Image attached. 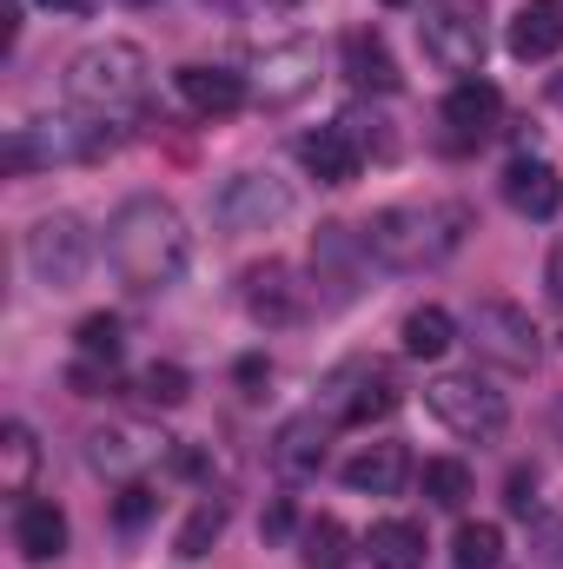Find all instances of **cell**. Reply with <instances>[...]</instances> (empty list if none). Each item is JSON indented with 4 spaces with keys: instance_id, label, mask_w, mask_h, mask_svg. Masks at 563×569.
I'll list each match as a JSON object with an SVG mask.
<instances>
[{
    "instance_id": "f1b7e54d",
    "label": "cell",
    "mask_w": 563,
    "mask_h": 569,
    "mask_svg": "<svg viewBox=\"0 0 563 569\" xmlns=\"http://www.w3.org/2000/svg\"><path fill=\"white\" fill-rule=\"evenodd\" d=\"M186 391H192V378H186L179 365H146V371H140V398H146V405H159V411L186 405Z\"/></svg>"
},
{
    "instance_id": "e575fe53",
    "label": "cell",
    "mask_w": 563,
    "mask_h": 569,
    "mask_svg": "<svg viewBox=\"0 0 563 569\" xmlns=\"http://www.w3.org/2000/svg\"><path fill=\"white\" fill-rule=\"evenodd\" d=\"M13 40H20V0L0 7V47H13Z\"/></svg>"
},
{
    "instance_id": "836d02e7",
    "label": "cell",
    "mask_w": 563,
    "mask_h": 569,
    "mask_svg": "<svg viewBox=\"0 0 563 569\" xmlns=\"http://www.w3.org/2000/svg\"><path fill=\"white\" fill-rule=\"evenodd\" d=\"M544 291H551V305H563V239L551 246V266H544Z\"/></svg>"
},
{
    "instance_id": "484cf974",
    "label": "cell",
    "mask_w": 563,
    "mask_h": 569,
    "mask_svg": "<svg viewBox=\"0 0 563 569\" xmlns=\"http://www.w3.org/2000/svg\"><path fill=\"white\" fill-rule=\"evenodd\" d=\"M504 563V530L497 523H464L451 537V569H497Z\"/></svg>"
},
{
    "instance_id": "83f0119b",
    "label": "cell",
    "mask_w": 563,
    "mask_h": 569,
    "mask_svg": "<svg viewBox=\"0 0 563 569\" xmlns=\"http://www.w3.org/2000/svg\"><path fill=\"white\" fill-rule=\"evenodd\" d=\"M219 530H226V503H219V497H206V503L186 517V530L172 537V557H186V563H192V557H206V550L219 543Z\"/></svg>"
},
{
    "instance_id": "9c48e42d",
    "label": "cell",
    "mask_w": 563,
    "mask_h": 569,
    "mask_svg": "<svg viewBox=\"0 0 563 569\" xmlns=\"http://www.w3.org/2000/svg\"><path fill=\"white\" fill-rule=\"evenodd\" d=\"M213 212H219L226 232H266V226H279L285 212H292V192L273 172H239V179H226V192H219Z\"/></svg>"
},
{
    "instance_id": "9a60e30c",
    "label": "cell",
    "mask_w": 563,
    "mask_h": 569,
    "mask_svg": "<svg viewBox=\"0 0 563 569\" xmlns=\"http://www.w3.org/2000/svg\"><path fill=\"white\" fill-rule=\"evenodd\" d=\"M298 159H305V172H312L318 186H352V179H358L365 146L352 140V127L338 120V127H318L312 140H298Z\"/></svg>"
},
{
    "instance_id": "ab89813d",
    "label": "cell",
    "mask_w": 563,
    "mask_h": 569,
    "mask_svg": "<svg viewBox=\"0 0 563 569\" xmlns=\"http://www.w3.org/2000/svg\"><path fill=\"white\" fill-rule=\"evenodd\" d=\"M392 7H405V0H392Z\"/></svg>"
},
{
    "instance_id": "5bb4252c",
    "label": "cell",
    "mask_w": 563,
    "mask_h": 569,
    "mask_svg": "<svg viewBox=\"0 0 563 569\" xmlns=\"http://www.w3.org/2000/svg\"><path fill=\"white\" fill-rule=\"evenodd\" d=\"M13 550L27 563H53L67 550V510L47 503V497H20L13 503Z\"/></svg>"
},
{
    "instance_id": "ac0fdd59",
    "label": "cell",
    "mask_w": 563,
    "mask_h": 569,
    "mask_svg": "<svg viewBox=\"0 0 563 569\" xmlns=\"http://www.w3.org/2000/svg\"><path fill=\"white\" fill-rule=\"evenodd\" d=\"M405 477H412V450H405V443H365V450L345 463V483H352L358 497H398Z\"/></svg>"
},
{
    "instance_id": "8fae6325",
    "label": "cell",
    "mask_w": 563,
    "mask_h": 569,
    "mask_svg": "<svg viewBox=\"0 0 563 569\" xmlns=\"http://www.w3.org/2000/svg\"><path fill=\"white\" fill-rule=\"evenodd\" d=\"M246 311H253L266 331L298 325V318H305V284L292 279V266L266 259V266H253V272H246Z\"/></svg>"
},
{
    "instance_id": "f35d334b",
    "label": "cell",
    "mask_w": 563,
    "mask_h": 569,
    "mask_svg": "<svg viewBox=\"0 0 563 569\" xmlns=\"http://www.w3.org/2000/svg\"><path fill=\"white\" fill-rule=\"evenodd\" d=\"M273 7H298V0H273Z\"/></svg>"
},
{
    "instance_id": "8d00e7d4",
    "label": "cell",
    "mask_w": 563,
    "mask_h": 569,
    "mask_svg": "<svg viewBox=\"0 0 563 569\" xmlns=\"http://www.w3.org/2000/svg\"><path fill=\"white\" fill-rule=\"evenodd\" d=\"M47 7H53V13H93L100 0H47Z\"/></svg>"
},
{
    "instance_id": "ffe728a7",
    "label": "cell",
    "mask_w": 563,
    "mask_h": 569,
    "mask_svg": "<svg viewBox=\"0 0 563 569\" xmlns=\"http://www.w3.org/2000/svg\"><path fill=\"white\" fill-rule=\"evenodd\" d=\"M563 47V0H524L511 20V53L517 60H551Z\"/></svg>"
},
{
    "instance_id": "e0dca14e",
    "label": "cell",
    "mask_w": 563,
    "mask_h": 569,
    "mask_svg": "<svg viewBox=\"0 0 563 569\" xmlns=\"http://www.w3.org/2000/svg\"><path fill=\"white\" fill-rule=\"evenodd\" d=\"M332 418H318V411H305V418H285L279 437H273V463H279L285 477H312L318 463H325V443H332Z\"/></svg>"
},
{
    "instance_id": "52a82bcc",
    "label": "cell",
    "mask_w": 563,
    "mask_h": 569,
    "mask_svg": "<svg viewBox=\"0 0 563 569\" xmlns=\"http://www.w3.org/2000/svg\"><path fill=\"white\" fill-rule=\"evenodd\" d=\"M93 266V232L73 219V212H53L27 232V272L47 284V291H73Z\"/></svg>"
},
{
    "instance_id": "277c9868",
    "label": "cell",
    "mask_w": 563,
    "mask_h": 569,
    "mask_svg": "<svg viewBox=\"0 0 563 569\" xmlns=\"http://www.w3.org/2000/svg\"><path fill=\"white\" fill-rule=\"evenodd\" d=\"M424 405H431L437 425L457 430V437H497L504 418H511L504 391H491L477 371H444V378H431V385H424Z\"/></svg>"
},
{
    "instance_id": "8992f818",
    "label": "cell",
    "mask_w": 563,
    "mask_h": 569,
    "mask_svg": "<svg viewBox=\"0 0 563 569\" xmlns=\"http://www.w3.org/2000/svg\"><path fill=\"white\" fill-rule=\"evenodd\" d=\"M471 351L497 371H531L537 365V325L511 298H477L471 305Z\"/></svg>"
},
{
    "instance_id": "cb8c5ba5",
    "label": "cell",
    "mask_w": 563,
    "mask_h": 569,
    "mask_svg": "<svg viewBox=\"0 0 563 569\" xmlns=\"http://www.w3.org/2000/svg\"><path fill=\"white\" fill-rule=\"evenodd\" d=\"M298 563L305 569H345L352 563V537H345V523H338V517H312L305 537H298Z\"/></svg>"
},
{
    "instance_id": "4316f807",
    "label": "cell",
    "mask_w": 563,
    "mask_h": 569,
    "mask_svg": "<svg viewBox=\"0 0 563 569\" xmlns=\"http://www.w3.org/2000/svg\"><path fill=\"white\" fill-rule=\"evenodd\" d=\"M424 497H431L437 510H464V503H471V470H464L457 457H431V463H424Z\"/></svg>"
},
{
    "instance_id": "d4e9b609",
    "label": "cell",
    "mask_w": 563,
    "mask_h": 569,
    "mask_svg": "<svg viewBox=\"0 0 563 569\" xmlns=\"http://www.w3.org/2000/svg\"><path fill=\"white\" fill-rule=\"evenodd\" d=\"M451 345H457V325H451L444 305H418V311L405 318V351H412V358H444Z\"/></svg>"
},
{
    "instance_id": "f546056e",
    "label": "cell",
    "mask_w": 563,
    "mask_h": 569,
    "mask_svg": "<svg viewBox=\"0 0 563 569\" xmlns=\"http://www.w3.org/2000/svg\"><path fill=\"white\" fill-rule=\"evenodd\" d=\"M120 345H127V338H120V318L100 311V318L80 325V358H87V365H120Z\"/></svg>"
},
{
    "instance_id": "7c38bea8",
    "label": "cell",
    "mask_w": 563,
    "mask_h": 569,
    "mask_svg": "<svg viewBox=\"0 0 563 569\" xmlns=\"http://www.w3.org/2000/svg\"><path fill=\"white\" fill-rule=\"evenodd\" d=\"M497 120H504V93L491 87V80H457L451 93H444V127H451V140L471 146V140H491L497 133Z\"/></svg>"
},
{
    "instance_id": "44dd1931",
    "label": "cell",
    "mask_w": 563,
    "mask_h": 569,
    "mask_svg": "<svg viewBox=\"0 0 563 569\" xmlns=\"http://www.w3.org/2000/svg\"><path fill=\"white\" fill-rule=\"evenodd\" d=\"M358 252H365V232H358V239H352L345 226H325V232H318L312 272H318V284H332V298H352V284H358Z\"/></svg>"
},
{
    "instance_id": "603a6c76",
    "label": "cell",
    "mask_w": 563,
    "mask_h": 569,
    "mask_svg": "<svg viewBox=\"0 0 563 569\" xmlns=\"http://www.w3.org/2000/svg\"><path fill=\"white\" fill-rule=\"evenodd\" d=\"M365 550H372V569H424V530L412 517H392L372 530Z\"/></svg>"
},
{
    "instance_id": "1f68e13d",
    "label": "cell",
    "mask_w": 563,
    "mask_h": 569,
    "mask_svg": "<svg viewBox=\"0 0 563 569\" xmlns=\"http://www.w3.org/2000/svg\"><path fill=\"white\" fill-rule=\"evenodd\" d=\"M146 517H152V490H146V483H127V490H120V523L134 530Z\"/></svg>"
},
{
    "instance_id": "30bf717a",
    "label": "cell",
    "mask_w": 563,
    "mask_h": 569,
    "mask_svg": "<svg viewBox=\"0 0 563 569\" xmlns=\"http://www.w3.org/2000/svg\"><path fill=\"white\" fill-rule=\"evenodd\" d=\"M312 87H318V47H312V40L273 47V53L259 60V73H253V100H259V107H298Z\"/></svg>"
},
{
    "instance_id": "4dcf8cb0",
    "label": "cell",
    "mask_w": 563,
    "mask_h": 569,
    "mask_svg": "<svg viewBox=\"0 0 563 569\" xmlns=\"http://www.w3.org/2000/svg\"><path fill=\"white\" fill-rule=\"evenodd\" d=\"M134 457H140L134 430H93V437H87V463H93V470H127Z\"/></svg>"
},
{
    "instance_id": "d6a6232c",
    "label": "cell",
    "mask_w": 563,
    "mask_h": 569,
    "mask_svg": "<svg viewBox=\"0 0 563 569\" xmlns=\"http://www.w3.org/2000/svg\"><path fill=\"white\" fill-rule=\"evenodd\" d=\"M511 510H517V517H531V510H537V477H531V470H517V477H511Z\"/></svg>"
},
{
    "instance_id": "3957f363",
    "label": "cell",
    "mask_w": 563,
    "mask_h": 569,
    "mask_svg": "<svg viewBox=\"0 0 563 569\" xmlns=\"http://www.w3.org/2000/svg\"><path fill=\"white\" fill-rule=\"evenodd\" d=\"M464 206H385L372 226H365V259L392 266V272H418L457 252L464 239Z\"/></svg>"
},
{
    "instance_id": "7402d4cb",
    "label": "cell",
    "mask_w": 563,
    "mask_h": 569,
    "mask_svg": "<svg viewBox=\"0 0 563 569\" xmlns=\"http://www.w3.org/2000/svg\"><path fill=\"white\" fill-rule=\"evenodd\" d=\"M33 470H40V443L27 425H0V497H27L33 490Z\"/></svg>"
},
{
    "instance_id": "d590c367",
    "label": "cell",
    "mask_w": 563,
    "mask_h": 569,
    "mask_svg": "<svg viewBox=\"0 0 563 569\" xmlns=\"http://www.w3.org/2000/svg\"><path fill=\"white\" fill-rule=\"evenodd\" d=\"M285 530H292V510L273 503V510H266V537H285Z\"/></svg>"
},
{
    "instance_id": "2e32d148",
    "label": "cell",
    "mask_w": 563,
    "mask_h": 569,
    "mask_svg": "<svg viewBox=\"0 0 563 569\" xmlns=\"http://www.w3.org/2000/svg\"><path fill=\"white\" fill-rule=\"evenodd\" d=\"M504 199L524 212V219H557L563 206V179L551 159H511L504 166Z\"/></svg>"
},
{
    "instance_id": "74e56055",
    "label": "cell",
    "mask_w": 563,
    "mask_h": 569,
    "mask_svg": "<svg viewBox=\"0 0 563 569\" xmlns=\"http://www.w3.org/2000/svg\"><path fill=\"white\" fill-rule=\"evenodd\" d=\"M551 100H557V107H563V80H557V87H551Z\"/></svg>"
},
{
    "instance_id": "7a4b0ae2",
    "label": "cell",
    "mask_w": 563,
    "mask_h": 569,
    "mask_svg": "<svg viewBox=\"0 0 563 569\" xmlns=\"http://www.w3.org/2000/svg\"><path fill=\"white\" fill-rule=\"evenodd\" d=\"M146 80H152V73H146V53L134 40H93V47H80L73 67H67V100H73V113L113 127V120H134V113H140Z\"/></svg>"
},
{
    "instance_id": "5b68a950",
    "label": "cell",
    "mask_w": 563,
    "mask_h": 569,
    "mask_svg": "<svg viewBox=\"0 0 563 569\" xmlns=\"http://www.w3.org/2000/svg\"><path fill=\"white\" fill-rule=\"evenodd\" d=\"M418 40H424V60L431 67L471 80L484 67V13H477V0H437V7H424Z\"/></svg>"
},
{
    "instance_id": "ba28073f",
    "label": "cell",
    "mask_w": 563,
    "mask_h": 569,
    "mask_svg": "<svg viewBox=\"0 0 563 569\" xmlns=\"http://www.w3.org/2000/svg\"><path fill=\"white\" fill-rule=\"evenodd\" d=\"M398 411V385L385 365H345L332 385H325V418L332 425H372V418H392Z\"/></svg>"
},
{
    "instance_id": "d6986e66",
    "label": "cell",
    "mask_w": 563,
    "mask_h": 569,
    "mask_svg": "<svg viewBox=\"0 0 563 569\" xmlns=\"http://www.w3.org/2000/svg\"><path fill=\"white\" fill-rule=\"evenodd\" d=\"M345 80L358 87V93H398V60H392V47L378 40V33H345Z\"/></svg>"
},
{
    "instance_id": "6da1fadb",
    "label": "cell",
    "mask_w": 563,
    "mask_h": 569,
    "mask_svg": "<svg viewBox=\"0 0 563 569\" xmlns=\"http://www.w3.org/2000/svg\"><path fill=\"white\" fill-rule=\"evenodd\" d=\"M107 266L120 272L127 291H172L192 266V232L179 206H166L159 192H134L107 219Z\"/></svg>"
},
{
    "instance_id": "4fadbf2b",
    "label": "cell",
    "mask_w": 563,
    "mask_h": 569,
    "mask_svg": "<svg viewBox=\"0 0 563 569\" xmlns=\"http://www.w3.org/2000/svg\"><path fill=\"white\" fill-rule=\"evenodd\" d=\"M179 100L192 113H206V120H226V113H239L253 100V87L233 67H179Z\"/></svg>"
}]
</instances>
